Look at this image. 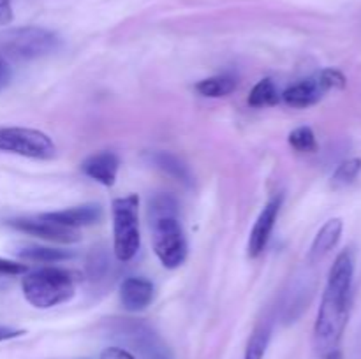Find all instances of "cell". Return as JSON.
<instances>
[{
  "label": "cell",
  "instance_id": "19",
  "mask_svg": "<svg viewBox=\"0 0 361 359\" xmlns=\"http://www.w3.org/2000/svg\"><path fill=\"white\" fill-rule=\"evenodd\" d=\"M18 256L25 260H34V263H59V260L71 259L74 256L69 250L49 248V246H25L18 252Z\"/></svg>",
  "mask_w": 361,
  "mask_h": 359
},
{
  "label": "cell",
  "instance_id": "22",
  "mask_svg": "<svg viewBox=\"0 0 361 359\" xmlns=\"http://www.w3.org/2000/svg\"><path fill=\"white\" fill-rule=\"evenodd\" d=\"M150 218L162 217V215H176V203L171 196H157L154 201H150L148 208Z\"/></svg>",
  "mask_w": 361,
  "mask_h": 359
},
{
  "label": "cell",
  "instance_id": "15",
  "mask_svg": "<svg viewBox=\"0 0 361 359\" xmlns=\"http://www.w3.org/2000/svg\"><path fill=\"white\" fill-rule=\"evenodd\" d=\"M236 88V80L229 74H221V76L207 77V80H201L200 83L196 84V90L200 92L204 97L219 99L226 97V95L231 94Z\"/></svg>",
  "mask_w": 361,
  "mask_h": 359
},
{
  "label": "cell",
  "instance_id": "29",
  "mask_svg": "<svg viewBox=\"0 0 361 359\" xmlns=\"http://www.w3.org/2000/svg\"><path fill=\"white\" fill-rule=\"evenodd\" d=\"M2 2H9V0H2Z\"/></svg>",
  "mask_w": 361,
  "mask_h": 359
},
{
  "label": "cell",
  "instance_id": "7",
  "mask_svg": "<svg viewBox=\"0 0 361 359\" xmlns=\"http://www.w3.org/2000/svg\"><path fill=\"white\" fill-rule=\"evenodd\" d=\"M345 87V76L338 69L328 67V69L319 70L314 76L300 80L298 83L286 88L284 94L281 95L282 101L288 106L296 109L310 108L317 104L324 95L331 90H341Z\"/></svg>",
  "mask_w": 361,
  "mask_h": 359
},
{
  "label": "cell",
  "instance_id": "2",
  "mask_svg": "<svg viewBox=\"0 0 361 359\" xmlns=\"http://www.w3.org/2000/svg\"><path fill=\"white\" fill-rule=\"evenodd\" d=\"M21 289L25 299L41 310L69 301L76 292L73 277L60 267H42L25 275Z\"/></svg>",
  "mask_w": 361,
  "mask_h": 359
},
{
  "label": "cell",
  "instance_id": "21",
  "mask_svg": "<svg viewBox=\"0 0 361 359\" xmlns=\"http://www.w3.org/2000/svg\"><path fill=\"white\" fill-rule=\"evenodd\" d=\"M289 144L300 153H312V151L317 150L316 134L310 127H298V129L289 134Z\"/></svg>",
  "mask_w": 361,
  "mask_h": 359
},
{
  "label": "cell",
  "instance_id": "1",
  "mask_svg": "<svg viewBox=\"0 0 361 359\" xmlns=\"http://www.w3.org/2000/svg\"><path fill=\"white\" fill-rule=\"evenodd\" d=\"M353 277H355V259L351 250H344L331 264L319 312L314 324V347L321 358L338 348L345 333L349 313H351Z\"/></svg>",
  "mask_w": 361,
  "mask_h": 359
},
{
  "label": "cell",
  "instance_id": "26",
  "mask_svg": "<svg viewBox=\"0 0 361 359\" xmlns=\"http://www.w3.org/2000/svg\"><path fill=\"white\" fill-rule=\"evenodd\" d=\"M25 331L18 329V327H11V326H2L0 324V341H7V340H14V338L23 336Z\"/></svg>",
  "mask_w": 361,
  "mask_h": 359
},
{
  "label": "cell",
  "instance_id": "5",
  "mask_svg": "<svg viewBox=\"0 0 361 359\" xmlns=\"http://www.w3.org/2000/svg\"><path fill=\"white\" fill-rule=\"evenodd\" d=\"M113 338L122 341V348L136 352L141 359H173L166 341L148 324L134 319H116L109 326Z\"/></svg>",
  "mask_w": 361,
  "mask_h": 359
},
{
  "label": "cell",
  "instance_id": "11",
  "mask_svg": "<svg viewBox=\"0 0 361 359\" xmlns=\"http://www.w3.org/2000/svg\"><path fill=\"white\" fill-rule=\"evenodd\" d=\"M154 296V284L143 277H129L120 285V301L129 312H141L150 306Z\"/></svg>",
  "mask_w": 361,
  "mask_h": 359
},
{
  "label": "cell",
  "instance_id": "23",
  "mask_svg": "<svg viewBox=\"0 0 361 359\" xmlns=\"http://www.w3.org/2000/svg\"><path fill=\"white\" fill-rule=\"evenodd\" d=\"M28 267L21 263H14V260L4 259L0 257V275H21L27 273Z\"/></svg>",
  "mask_w": 361,
  "mask_h": 359
},
{
  "label": "cell",
  "instance_id": "4",
  "mask_svg": "<svg viewBox=\"0 0 361 359\" xmlns=\"http://www.w3.org/2000/svg\"><path fill=\"white\" fill-rule=\"evenodd\" d=\"M113 248L118 260H130L141 245L140 236V197L129 194L116 197L111 203Z\"/></svg>",
  "mask_w": 361,
  "mask_h": 359
},
{
  "label": "cell",
  "instance_id": "24",
  "mask_svg": "<svg viewBox=\"0 0 361 359\" xmlns=\"http://www.w3.org/2000/svg\"><path fill=\"white\" fill-rule=\"evenodd\" d=\"M99 359H137L133 352L122 347H108L101 352Z\"/></svg>",
  "mask_w": 361,
  "mask_h": 359
},
{
  "label": "cell",
  "instance_id": "6",
  "mask_svg": "<svg viewBox=\"0 0 361 359\" xmlns=\"http://www.w3.org/2000/svg\"><path fill=\"white\" fill-rule=\"evenodd\" d=\"M150 227L154 252L162 266L168 270L182 266L187 259L189 245H187L185 231L176 215H162V217L150 218Z\"/></svg>",
  "mask_w": 361,
  "mask_h": 359
},
{
  "label": "cell",
  "instance_id": "25",
  "mask_svg": "<svg viewBox=\"0 0 361 359\" xmlns=\"http://www.w3.org/2000/svg\"><path fill=\"white\" fill-rule=\"evenodd\" d=\"M11 77H13V73H11L9 62H7L6 56L0 55V90H4L9 84Z\"/></svg>",
  "mask_w": 361,
  "mask_h": 359
},
{
  "label": "cell",
  "instance_id": "12",
  "mask_svg": "<svg viewBox=\"0 0 361 359\" xmlns=\"http://www.w3.org/2000/svg\"><path fill=\"white\" fill-rule=\"evenodd\" d=\"M41 218L48 222L63 225V227H83V225L97 224L102 218V208L99 204H81V206L67 208L60 211H49V213H41Z\"/></svg>",
  "mask_w": 361,
  "mask_h": 359
},
{
  "label": "cell",
  "instance_id": "16",
  "mask_svg": "<svg viewBox=\"0 0 361 359\" xmlns=\"http://www.w3.org/2000/svg\"><path fill=\"white\" fill-rule=\"evenodd\" d=\"M279 102H281V92L270 77L261 80L249 94V104L252 108H268V106H275Z\"/></svg>",
  "mask_w": 361,
  "mask_h": 359
},
{
  "label": "cell",
  "instance_id": "10",
  "mask_svg": "<svg viewBox=\"0 0 361 359\" xmlns=\"http://www.w3.org/2000/svg\"><path fill=\"white\" fill-rule=\"evenodd\" d=\"M282 196L271 197L267 203V206L263 208V211L257 217L256 224H254L252 231L249 236V256L257 257L259 253H263V250L267 248L268 241H270L271 231L275 227V222H277L279 211L282 206Z\"/></svg>",
  "mask_w": 361,
  "mask_h": 359
},
{
  "label": "cell",
  "instance_id": "8",
  "mask_svg": "<svg viewBox=\"0 0 361 359\" xmlns=\"http://www.w3.org/2000/svg\"><path fill=\"white\" fill-rule=\"evenodd\" d=\"M0 151L16 153L28 158H51L55 143L44 132L25 127H4L0 129Z\"/></svg>",
  "mask_w": 361,
  "mask_h": 359
},
{
  "label": "cell",
  "instance_id": "27",
  "mask_svg": "<svg viewBox=\"0 0 361 359\" xmlns=\"http://www.w3.org/2000/svg\"><path fill=\"white\" fill-rule=\"evenodd\" d=\"M11 20H13V9H11L9 2L0 0V25H7Z\"/></svg>",
  "mask_w": 361,
  "mask_h": 359
},
{
  "label": "cell",
  "instance_id": "20",
  "mask_svg": "<svg viewBox=\"0 0 361 359\" xmlns=\"http://www.w3.org/2000/svg\"><path fill=\"white\" fill-rule=\"evenodd\" d=\"M361 172V158L360 157H353V158H345L344 162L337 165V169L331 175V189L338 190V189H345L351 183L356 182V178L360 176Z\"/></svg>",
  "mask_w": 361,
  "mask_h": 359
},
{
  "label": "cell",
  "instance_id": "14",
  "mask_svg": "<svg viewBox=\"0 0 361 359\" xmlns=\"http://www.w3.org/2000/svg\"><path fill=\"white\" fill-rule=\"evenodd\" d=\"M342 231H344V222H342V218H330V220L319 229L316 238H314L312 246H310L309 250L310 263H317V260L323 259L330 250H334L335 246H337L338 239H341Z\"/></svg>",
  "mask_w": 361,
  "mask_h": 359
},
{
  "label": "cell",
  "instance_id": "18",
  "mask_svg": "<svg viewBox=\"0 0 361 359\" xmlns=\"http://www.w3.org/2000/svg\"><path fill=\"white\" fill-rule=\"evenodd\" d=\"M271 338V326L270 322H263L252 331L249 341H247L245 354L243 359H263L267 354V348L270 345Z\"/></svg>",
  "mask_w": 361,
  "mask_h": 359
},
{
  "label": "cell",
  "instance_id": "17",
  "mask_svg": "<svg viewBox=\"0 0 361 359\" xmlns=\"http://www.w3.org/2000/svg\"><path fill=\"white\" fill-rule=\"evenodd\" d=\"M150 158L159 169L168 172V175L173 176L175 180H178V182H183V183H190L189 169H187V165L173 153H168V151H157V153L152 155Z\"/></svg>",
  "mask_w": 361,
  "mask_h": 359
},
{
  "label": "cell",
  "instance_id": "13",
  "mask_svg": "<svg viewBox=\"0 0 361 359\" xmlns=\"http://www.w3.org/2000/svg\"><path fill=\"white\" fill-rule=\"evenodd\" d=\"M118 165L120 160L113 151H99V153L90 155L81 164V169L88 178L95 180L104 187H113L116 182Z\"/></svg>",
  "mask_w": 361,
  "mask_h": 359
},
{
  "label": "cell",
  "instance_id": "28",
  "mask_svg": "<svg viewBox=\"0 0 361 359\" xmlns=\"http://www.w3.org/2000/svg\"><path fill=\"white\" fill-rule=\"evenodd\" d=\"M323 359H344V354H342L341 348H335V351L328 352L326 355H323Z\"/></svg>",
  "mask_w": 361,
  "mask_h": 359
},
{
  "label": "cell",
  "instance_id": "9",
  "mask_svg": "<svg viewBox=\"0 0 361 359\" xmlns=\"http://www.w3.org/2000/svg\"><path fill=\"white\" fill-rule=\"evenodd\" d=\"M18 231L25 232V234L35 236V238L46 239V241L55 243H74L80 239V232L76 229L63 227V225L55 224V222H48L41 217L35 218H14L9 222Z\"/></svg>",
  "mask_w": 361,
  "mask_h": 359
},
{
  "label": "cell",
  "instance_id": "3",
  "mask_svg": "<svg viewBox=\"0 0 361 359\" xmlns=\"http://www.w3.org/2000/svg\"><path fill=\"white\" fill-rule=\"evenodd\" d=\"M60 39L55 32L42 27H16L0 32V55L28 62L56 51Z\"/></svg>",
  "mask_w": 361,
  "mask_h": 359
}]
</instances>
